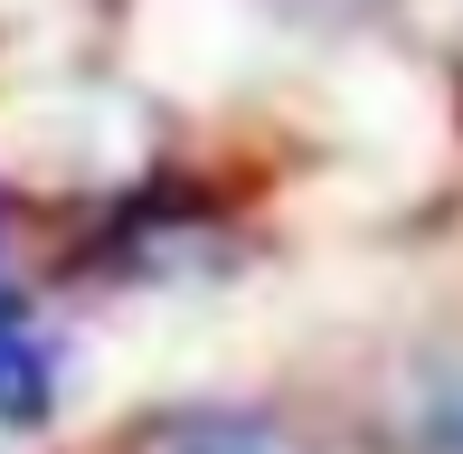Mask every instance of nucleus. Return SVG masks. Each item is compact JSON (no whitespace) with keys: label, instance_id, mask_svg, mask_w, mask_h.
Returning a JSON list of instances; mask_svg holds the SVG:
<instances>
[{"label":"nucleus","instance_id":"2","mask_svg":"<svg viewBox=\"0 0 463 454\" xmlns=\"http://www.w3.org/2000/svg\"><path fill=\"white\" fill-rule=\"evenodd\" d=\"M38 407H48V360H38L29 332H0V417L29 426Z\"/></svg>","mask_w":463,"mask_h":454},{"label":"nucleus","instance_id":"3","mask_svg":"<svg viewBox=\"0 0 463 454\" xmlns=\"http://www.w3.org/2000/svg\"><path fill=\"white\" fill-rule=\"evenodd\" d=\"M435 445H454V454H463V379L435 398Z\"/></svg>","mask_w":463,"mask_h":454},{"label":"nucleus","instance_id":"1","mask_svg":"<svg viewBox=\"0 0 463 454\" xmlns=\"http://www.w3.org/2000/svg\"><path fill=\"white\" fill-rule=\"evenodd\" d=\"M133 454H293L265 417H171V426H152Z\"/></svg>","mask_w":463,"mask_h":454}]
</instances>
